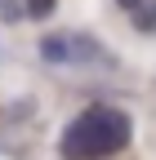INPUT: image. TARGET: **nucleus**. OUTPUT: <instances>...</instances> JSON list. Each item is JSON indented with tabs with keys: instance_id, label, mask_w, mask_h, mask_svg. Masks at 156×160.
Masks as SVG:
<instances>
[{
	"instance_id": "1",
	"label": "nucleus",
	"mask_w": 156,
	"mask_h": 160,
	"mask_svg": "<svg viewBox=\"0 0 156 160\" xmlns=\"http://www.w3.org/2000/svg\"><path fill=\"white\" fill-rule=\"evenodd\" d=\"M134 138L129 111L112 102H89L85 111H76L67 120L63 138H58V156L63 160H107L116 151H125Z\"/></svg>"
},
{
	"instance_id": "2",
	"label": "nucleus",
	"mask_w": 156,
	"mask_h": 160,
	"mask_svg": "<svg viewBox=\"0 0 156 160\" xmlns=\"http://www.w3.org/2000/svg\"><path fill=\"white\" fill-rule=\"evenodd\" d=\"M36 53H40L45 62H54V67H85V62H112V58H107V49L98 45V40H94V36H81V31H49V36H40Z\"/></svg>"
},
{
	"instance_id": "3",
	"label": "nucleus",
	"mask_w": 156,
	"mask_h": 160,
	"mask_svg": "<svg viewBox=\"0 0 156 160\" xmlns=\"http://www.w3.org/2000/svg\"><path fill=\"white\" fill-rule=\"evenodd\" d=\"M54 9H58V0H23L27 22H45V18H54Z\"/></svg>"
},
{
	"instance_id": "4",
	"label": "nucleus",
	"mask_w": 156,
	"mask_h": 160,
	"mask_svg": "<svg viewBox=\"0 0 156 160\" xmlns=\"http://www.w3.org/2000/svg\"><path fill=\"white\" fill-rule=\"evenodd\" d=\"M134 27H138L143 36L156 31V5H143V9H134Z\"/></svg>"
},
{
	"instance_id": "5",
	"label": "nucleus",
	"mask_w": 156,
	"mask_h": 160,
	"mask_svg": "<svg viewBox=\"0 0 156 160\" xmlns=\"http://www.w3.org/2000/svg\"><path fill=\"white\" fill-rule=\"evenodd\" d=\"M0 18H5V22H27L23 0H0Z\"/></svg>"
},
{
	"instance_id": "6",
	"label": "nucleus",
	"mask_w": 156,
	"mask_h": 160,
	"mask_svg": "<svg viewBox=\"0 0 156 160\" xmlns=\"http://www.w3.org/2000/svg\"><path fill=\"white\" fill-rule=\"evenodd\" d=\"M116 5H121L125 13H134V9H143V5H147V0H116Z\"/></svg>"
}]
</instances>
